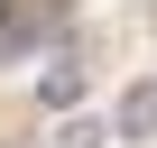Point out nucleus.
<instances>
[{
    "label": "nucleus",
    "mask_w": 157,
    "mask_h": 148,
    "mask_svg": "<svg viewBox=\"0 0 157 148\" xmlns=\"http://www.w3.org/2000/svg\"><path fill=\"white\" fill-rule=\"evenodd\" d=\"M111 139H157V74L120 93V111H111Z\"/></svg>",
    "instance_id": "f257e3e1"
},
{
    "label": "nucleus",
    "mask_w": 157,
    "mask_h": 148,
    "mask_svg": "<svg viewBox=\"0 0 157 148\" xmlns=\"http://www.w3.org/2000/svg\"><path fill=\"white\" fill-rule=\"evenodd\" d=\"M74 93H83V74H74V65H56V74H46V111H65Z\"/></svg>",
    "instance_id": "f03ea898"
}]
</instances>
